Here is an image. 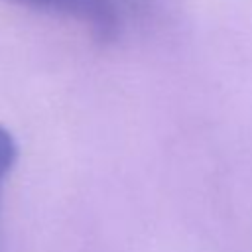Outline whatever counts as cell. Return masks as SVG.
<instances>
[{
  "label": "cell",
  "instance_id": "cell-1",
  "mask_svg": "<svg viewBox=\"0 0 252 252\" xmlns=\"http://www.w3.org/2000/svg\"><path fill=\"white\" fill-rule=\"evenodd\" d=\"M37 12L73 18L91 28L93 37L106 45L120 37V12L114 0H6Z\"/></svg>",
  "mask_w": 252,
  "mask_h": 252
},
{
  "label": "cell",
  "instance_id": "cell-3",
  "mask_svg": "<svg viewBox=\"0 0 252 252\" xmlns=\"http://www.w3.org/2000/svg\"><path fill=\"white\" fill-rule=\"evenodd\" d=\"M128 12L136 14V16H146L150 12V8L154 6V0H120Z\"/></svg>",
  "mask_w": 252,
  "mask_h": 252
},
{
  "label": "cell",
  "instance_id": "cell-2",
  "mask_svg": "<svg viewBox=\"0 0 252 252\" xmlns=\"http://www.w3.org/2000/svg\"><path fill=\"white\" fill-rule=\"evenodd\" d=\"M18 156H20V152H18V144H16L14 136L0 124V252H4V246H2V193H4V183L18 161Z\"/></svg>",
  "mask_w": 252,
  "mask_h": 252
}]
</instances>
